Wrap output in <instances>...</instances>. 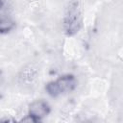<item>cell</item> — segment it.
<instances>
[{
	"label": "cell",
	"mask_w": 123,
	"mask_h": 123,
	"mask_svg": "<svg viewBox=\"0 0 123 123\" xmlns=\"http://www.w3.org/2000/svg\"><path fill=\"white\" fill-rule=\"evenodd\" d=\"M83 19L84 16L81 0H68L62 19L64 34L67 37L77 35L83 27Z\"/></svg>",
	"instance_id": "cell-1"
},
{
	"label": "cell",
	"mask_w": 123,
	"mask_h": 123,
	"mask_svg": "<svg viewBox=\"0 0 123 123\" xmlns=\"http://www.w3.org/2000/svg\"><path fill=\"white\" fill-rule=\"evenodd\" d=\"M77 86V80L72 74H64L59 77L55 81H51L46 84L45 90L48 95L52 97H58L62 94L73 91Z\"/></svg>",
	"instance_id": "cell-2"
},
{
	"label": "cell",
	"mask_w": 123,
	"mask_h": 123,
	"mask_svg": "<svg viewBox=\"0 0 123 123\" xmlns=\"http://www.w3.org/2000/svg\"><path fill=\"white\" fill-rule=\"evenodd\" d=\"M51 111L50 105L43 99L35 100L29 105L28 115L22 121L28 122H39L44 117H46Z\"/></svg>",
	"instance_id": "cell-3"
},
{
	"label": "cell",
	"mask_w": 123,
	"mask_h": 123,
	"mask_svg": "<svg viewBox=\"0 0 123 123\" xmlns=\"http://www.w3.org/2000/svg\"><path fill=\"white\" fill-rule=\"evenodd\" d=\"M15 28V22L8 15H0V35L11 33Z\"/></svg>",
	"instance_id": "cell-4"
},
{
	"label": "cell",
	"mask_w": 123,
	"mask_h": 123,
	"mask_svg": "<svg viewBox=\"0 0 123 123\" xmlns=\"http://www.w3.org/2000/svg\"><path fill=\"white\" fill-rule=\"evenodd\" d=\"M2 7H3V1L0 0V9H2Z\"/></svg>",
	"instance_id": "cell-5"
},
{
	"label": "cell",
	"mask_w": 123,
	"mask_h": 123,
	"mask_svg": "<svg viewBox=\"0 0 123 123\" xmlns=\"http://www.w3.org/2000/svg\"><path fill=\"white\" fill-rule=\"evenodd\" d=\"M1 79H2V72L0 71V82H1Z\"/></svg>",
	"instance_id": "cell-6"
}]
</instances>
